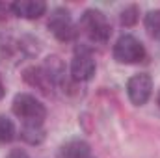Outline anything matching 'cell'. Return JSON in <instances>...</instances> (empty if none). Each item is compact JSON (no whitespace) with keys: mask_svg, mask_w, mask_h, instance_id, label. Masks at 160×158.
Masks as SVG:
<instances>
[{"mask_svg":"<svg viewBox=\"0 0 160 158\" xmlns=\"http://www.w3.org/2000/svg\"><path fill=\"white\" fill-rule=\"evenodd\" d=\"M13 114L19 119H22L24 125H32V126H41L43 119L47 116L45 106L32 95L21 93L13 99Z\"/></svg>","mask_w":160,"mask_h":158,"instance_id":"1","label":"cell"},{"mask_svg":"<svg viewBox=\"0 0 160 158\" xmlns=\"http://www.w3.org/2000/svg\"><path fill=\"white\" fill-rule=\"evenodd\" d=\"M80 24L86 30V34L89 36V39L99 41V43H106L110 34H112V28H110V22H108L106 15L99 9H88L82 15Z\"/></svg>","mask_w":160,"mask_h":158,"instance_id":"2","label":"cell"},{"mask_svg":"<svg viewBox=\"0 0 160 158\" xmlns=\"http://www.w3.org/2000/svg\"><path fill=\"white\" fill-rule=\"evenodd\" d=\"M114 58L119 63H140L145 60V48L134 36H121L114 45Z\"/></svg>","mask_w":160,"mask_h":158,"instance_id":"3","label":"cell"},{"mask_svg":"<svg viewBox=\"0 0 160 158\" xmlns=\"http://www.w3.org/2000/svg\"><path fill=\"white\" fill-rule=\"evenodd\" d=\"M48 30L54 34L56 39L60 41H71L77 36V30H75L73 21H71V15L63 7H58V9L52 11V15L48 19Z\"/></svg>","mask_w":160,"mask_h":158,"instance_id":"4","label":"cell"},{"mask_svg":"<svg viewBox=\"0 0 160 158\" xmlns=\"http://www.w3.org/2000/svg\"><path fill=\"white\" fill-rule=\"evenodd\" d=\"M127 91H128V99L132 101V104L142 106L149 101L151 91H153V78L145 73L136 75L128 80L127 84Z\"/></svg>","mask_w":160,"mask_h":158,"instance_id":"5","label":"cell"},{"mask_svg":"<svg viewBox=\"0 0 160 158\" xmlns=\"http://www.w3.org/2000/svg\"><path fill=\"white\" fill-rule=\"evenodd\" d=\"M95 73V60L88 48H77L73 63H71V77L78 82L89 80Z\"/></svg>","mask_w":160,"mask_h":158,"instance_id":"6","label":"cell"},{"mask_svg":"<svg viewBox=\"0 0 160 158\" xmlns=\"http://www.w3.org/2000/svg\"><path fill=\"white\" fill-rule=\"evenodd\" d=\"M13 15L22 17V19H39L47 11V4L41 0H19L11 4Z\"/></svg>","mask_w":160,"mask_h":158,"instance_id":"7","label":"cell"},{"mask_svg":"<svg viewBox=\"0 0 160 158\" xmlns=\"http://www.w3.org/2000/svg\"><path fill=\"white\" fill-rule=\"evenodd\" d=\"M24 80H26L30 86L41 89L43 93H50V91H52V86H54L52 80L48 78V75L45 73L43 67H30V69H26V71H24Z\"/></svg>","mask_w":160,"mask_h":158,"instance_id":"8","label":"cell"},{"mask_svg":"<svg viewBox=\"0 0 160 158\" xmlns=\"http://www.w3.org/2000/svg\"><path fill=\"white\" fill-rule=\"evenodd\" d=\"M58 158H89V145L82 140H71L60 147Z\"/></svg>","mask_w":160,"mask_h":158,"instance_id":"9","label":"cell"},{"mask_svg":"<svg viewBox=\"0 0 160 158\" xmlns=\"http://www.w3.org/2000/svg\"><path fill=\"white\" fill-rule=\"evenodd\" d=\"M145 30L149 32L151 37L160 41V9L149 11L145 15Z\"/></svg>","mask_w":160,"mask_h":158,"instance_id":"10","label":"cell"},{"mask_svg":"<svg viewBox=\"0 0 160 158\" xmlns=\"http://www.w3.org/2000/svg\"><path fill=\"white\" fill-rule=\"evenodd\" d=\"M21 136L28 143H39V141H43V138H45L43 128L41 126H32V125H24L22 130H21Z\"/></svg>","mask_w":160,"mask_h":158,"instance_id":"11","label":"cell"},{"mask_svg":"<svg viewBox=\"0 0 160 158\" xmlns=\"http://www.w3.org/2000/svg\"><path fill=\"white\" fill-rule=\"evenodd\" d=\"M15 138V125L6 116H0V143H8Z\"/></svg>","mask_w":160,"mask_h":158,"instance_id":"12","label":"cell"},{"mask_svg":"<svg viewBox=\"0 0 160 158\" xmlns=\"http://www.w3.org/2000/svg\"><path fill=\"white\" fill-rule=\"evenodd\" d=\"M136 21H138V7L136 6H128L121 11V22L125 26H132V24H136Z\"/></svg>","mask_w":160,"mask_h":158,"instance_id":"13","label":"cell"},{"mask_svg":"<svg viewBox=\"0 0 160 158\" xmlns=\"http://www.w3.org/2000/svg\"><path fill=\"white\" fill-rule=\"evenodd\" d=\"M13 13V7L11 4H6V2H0V21H6L9 15Z\"/></svg>","mask_w":160,"mask_h":158,"instance_id":"14","label":"cell"},{"mask_svg":"<svg viewBox=\"0 0 160 158\" xmlns=\"http://www.w3.org/2000/svg\"><path fill=\"white\" fill-rule=\"evenodd\" d=\"M8 158H28V155L24 153V151H21V149H15V151H11Z\"/></svg>","mask_w":160,"mask_h":158,"instance_id":"15","label":"cell"},{"mask_svg":"<svg viewBox=\"0 0 160 158\" xmlns=\"http://www.w3.org/2000/svg\"><path fill=\"white\" fill-rule=\"evenodd\" d=\"M4 95V86H2V80H0V97Z\"/></svg>","mask_w":160,"mask_h":158,"instance_id":"16","label":"cell"},{"mask_svg":"<svg viewBox=\"0 0 160 158\" xmlns=\"http://www.w3.org/2000/svg\"><path fill=\"white\" fill-rule=\"evenodd\" d=\"M157 102H158V106H160V93H158V97H157Z\"/></svg>","mask_w":160,"mask_h":158,"instance_id":"17","label":"cell"}]
</instances>
